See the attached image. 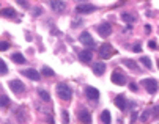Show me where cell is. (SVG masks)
<instances>
[{"instance_id": "6da1fadb", "label": "cell", "mask_w": 159, "mask_h": 124, "mask_svg": "<svg viewBox=\"0 0 159 124\" xmlns=\"http://www.w3.org/2000/svg\"><path fill=\"white\" fill-rule=\"evenodd\" d=\"M57 96L65 102H70L73 99V88L68 83H58L57 85Z\"/></svg>"}, {"instance_id": "7a4b0ae2", "label": "cell", "mask_w": 159, "mask_h": 124, "mask_svg": "<svg viewBox=\"0 0 159 124\" xmlns=\"http://www.w3.org/2000/svg\"><path fill=\"white\" fill-rule=\"evenodd\" d=\"M140 85H142L150 94H156L157 90H159V85H157L156 79H142Z\"/></svg>"}, {"instance_id": "3957f363", "label": "cell", "mask_w": 159, "mask_h": 124, "mask_svg": "<svg viewBox=\"0 0 159 124\" xmlns=\"http://www.w3.org/2000/svg\"><path fill=\"white\" fill-rule=\"evenodd\" d=\"M98 54H99V57H101L102 60H107V58H110L113 54H115V51H113V47H112L109 42H104V44L99 47Z\"/></svg>"}, {"instance_id": "277c9868", "label": "cell", "mask_w": 159, "mask_h": 124, "mask_svg": "<svg viewBox=\"0 0 159 124\" xmlns=\"http://www.w3.org/2000/svg\"><path fill=\"white\" fill-rule=\"evenodd\" d=\"M110 80H112V83H115V85H125V83H126V76H125L123 71L115 69V71L112 72Z\"/></svg>"}, {"instance_id": "5b68a950", "label": "cell", "mask_w": 159, "mask_h": 124, "mask_svg": "<svg viewBox=\"0 0 159 124\" xmlns=\"http://www.w3.org/2000/svg\"><path fill=\"white\" fill-rule=\"evenodd\" d=\"M10 88H11V91L14 93V94H22L25 91V85L22 83L20 80H17V79H14V80H10Z\"/></svg>"}, {"instance_id": "8992f818", "label": "cell", "mask_w": 159, "mask_h": 124, "mask_svg": "<svg viewBox=\"0 0 159 124\" xmlns=\"http://www.w3.org/2000/svg\"><path fill=\"white\" fill-rule=\"evenodd\" d=\"M85 96H87L88 101H92V102H98L99 101V91L95 86H87L85 88Z\"/></svg>"}, {"instance_id": "52a82bcc", "label": "cell", "mask_w": 159, "mask_h": 124, "mask_svg": "<svg viewBox=\"0 0 159 124\" xmlns=\"http://www.w3.org/2000/svg\"><path fill=\"white\" fill-rule=\"evenodd\" d=\"M93 11H96V7L92 3H79L76 7V13H79V14H90Z\"/></svg>"}, {"instance_id": "ba28073f", "label": "cell", "mask_w": 159, "mask_h": 124, "mask_svg": "<svg viewBox=\"0 0 159 124\" xmlns=\"http://www.w3.org/2000/svg\"><path fill=\"white\" fill-rule=\"evenodd\" d=\"M77 118L82 124H92V113H90L87 108H80L77 112Z\"/></svg>"}, {"instance_id": "9c48e42d", "label": "cell", "mask_w": 159, "mask_h": 124, "mask_svg": "<svg viewBox=\"0 0 159 124\" xmlns=\"http://www.w3.org/2000/svg\"><path fill=\"white\" fill-rule=\"evenodd\" d=\"M79 41H80V44H84V46H87V47H95V39L92 38V35H90L88 32H82L80 33V36H79Z\"/></svg>"}, {"instance_id": "30bf717a", "label": "cell", "mask_w": 159, "mask_h": 124, "mask_svg": "<svg viewBox=\"0 0 159 124\" xmlns=\"http://www.w3.org/2000/svg\"><path fill=\"white\" fill-rule=\"evenodd\" d=\"M51 8L55 11V13H65L66 11V3L63 0H51Z\"/></svg>"}, {"instance_id": "8fae6325", "label": "cell", "mask_w": 159, "mask_h": 124, "mask_svg": "<svg viewBox=\"0 0 159 124\" xmlns=\"http://www.w3.org/2000/svg\"><path fill=\"white\" fill-rule=\"evenodd\" d=\"M22 76L29 77V79H30V80H33V82H39V80H41L39 72H38V71H35V69H24V71H22Z\"/></svg>"}, {"instance_id": "7c38bea8", "label": "cell", "mask_w": 159, "mask_h": 124, "mask_svg": "<svg viewBox=\"0 0 159 124\" xmlns=\"http://www.w3.org/2000/svg\"><path fill=\"white\" fill-rule=\"evenodd\" d=\"M98 33H99V36L107 38L112 33V25H110V24H107V22L101 24V25H98Z\"/></svg>"}, {"instance_id": "4fadbf2b", "label": "cell", "mask_w": 159, "mask_h": 124, "mask_svg": "<svg viewBox=\"0 0 159 124\" xmlns=\"http://www.w3.org/2000/svg\"><path fill=\"white\" fill-rule=\"evenodd\" d=\"M92 58H93V52L90 51V49H84V51L79 52V60L82 63H90V61H92Z\"/></svg>"}, {"instance_id": "5bb4252c", "label": "cell", "mask_w": 159, "mask_h": 124, "mask_svg": "<svg viewBox=\"0 0 159 124\" xmlns=\"http://www.w3.org/2000/svg\"><path fill=\"white\" fill-rule=\"evenodd\" d=\"M92 69H93V72L96 74V76H102V74L106 72V63H102V61H96V63L92 64Z\"/></svg>"}, {"instance_id": "9a60e30c", "label": "cell", "mask_w": 159, "mask_h": 124, "mask_svg": "<svg viewBox=\"0 0 159 124\" xmlns=\"http://www.w3.org/2000/svg\"><path fill=\"white\" fill-rule=\"evenodd\" d=\"M0 16H2V17H7V19H14V17L17 16V13H16V10H14V8L7 7V8H3V10H2Z\"/></svg>"}, {"instance_id": "2e32d148", "label": "cell", "mask_w": 159, "mask_h": 124, "mask_svg": "<svg viewBox=\"0 0 159 124\" xmlns=\"http://www.w3.org/2000/svg\"><path fill=\"white\" fill-rule=\"evenodd\" d=\"M115 105H117L121 112H125V110L128 108V102H126L125 96H121V94H120V96H117V97H115Z\"/></svg>"}, {"instance_id": "e0dca14e", "label": "cell", "mask_w": 159, "mask_h": 124, "mask_svg": "<svg viewBox=\"0 0 159 124\" xmlns=\"http://www.w3.org/2000/svg\"><path fill=\"white\" fill-rule=\"evenodd\" d=\"M123 63H125V66H126V68H129V69H131V71H134V72H139V71H140V68L137 66V63H135L134 60H125Z\"/></svg>"}, {"instance_id": "ac0fdd59", "label": "cell", "mask_w": 159, "mask_h": 124, "mask_svg": "<svg viewBox=\"0 0 159 124\" xmlns=\"http://www.w3.org/2000/svg\"><path fill=\"white\" fill-rule=\"evenodd\" d=\"M135 19L137 17H135L132 13H121V20H125L126 24H134Z\"/></svg>"}, {"instance_id": "d6986e66", "label": "cell", "mask_w": 159, "mask_h": 124, "mask_svg": "<svg viewBox=\"0 0 159 124\" xmlns=\"http://www.w3.org/2000/svg\"><path fill=\"white\" fill-rule=\"evenodd\" d=\"M11 60H13L16 64H24V63H25V58H24V55H22V54H19V52L13 54V55H11Z\"/></svg>"}, {"instance_id": "ffe728a7", "label": "cell", "mask_w": 159, "mask_h": 124, "mask_svg": "<svg viewBox=\"0 0 159 124\" xmlns=\"http://www.w3.org/2000/svg\"><path fill=\"white\" fill-rule=\"evenodd\" d=\"M38 96L41 97V101H43V102H49V101H51L49 93H48L46 90H43V88H39V90H38Z\"/></svg>"}, {"instance_id": "44dd1931", "label": "cell", "mask_w": 159, "mask_h": 124, "mask_svg": "<svg viewBox=\"0 0 159 124\" xmlns=\"http://www.w3.org/2000/svg\"><path fill=\"white\" fill-rule=\"evenodd\" d=\"M110 121H112L110 112L109 110H102V113H101V122L102 124H110Z\"/></svg>"}, {"instance_id": "7402d4cb", "label": "cell", "mask_w": 159, "mask_h": 124, "mask_svg": "<svg viewBox=\"0 0 159 124\" xmlns=\"http://www.w3.org/2000/svg\"><path fill=\"white\" fill-rule=\"evenodd\" d=\"M41 74H43V76H46V77H54L55 76V72L49 66H43L41 68Z\"/></svg>"}, {"instance_id": "603a6c76", "label": "cell", "mask_w": 159, "mask_h": 124, "mask_svg": "<svg viewBox=\"0 0 159 124\" xmlns=\"http://www.w3.org/2000/svg\"><path fill=\"white\" fill-rule=\"evenodd\" d=\"M10 105V97L7 94H0V107H8Z\"/></svg>"}, {"instance_id": "cb8c5ba5", "label": "cell", "mask_w": 159, "mask_h": 124, "mask_svg": "<svg viewBox=\"0 0 159 124\" xmlns=\"http://www.w3.org/2000/svg\"><path fill=\"white\" fill-rule=\"evenodd\" d=\"M151 115H153L151 110H143V113L140 115V121H142V122H148L150 118H151Z\"/></svg>"}, {"instance_id": "d4e9b609", "label": "cell", "mask_w": 159, "mask_h": 124, "mask_svg": "<svg viewBox=\"0 0 159 124\" xmlns=\"http://www.w3.org/2000/svg\"><path fill=\"white\" fill-rule=\"evenodd\" d=\"M140 63H143V66H145L147 69H153V64H151V60H150L148 57H142V58H140Z\"/></svg>"}, {"instance_id": "484cf974", "label": "cell", "mask_w": 159, "mask_h": 124, "mask_svg": "<svg viewBox=\"0 0 159 124\" xmlns=\"http://www.w3.org/2000/svg\"><path fill=\"white\" fill-rule=\"evenodd\" d=\"M61 122L63 124H70V115H68V110H61Z\"/></svg>"}, {"instance_id": "4316f807", "label": "cell", "mask_w": 159, "mask_h": 124, "mask_svg": "<svg viewBox=\"0 0 159 124\" xmlns=\"http://www.w3.org/2000/svg\"><path fill=\"white\" fill-rule=\"evenodd\" d=\"M7 71H8V68H7L5 61H3V60H0V74H5Z\"/></svg>"}, {"instance_id": "83f0119b", "label": "cell", "mask_w": 159, "mask_h": 124, "mask_svg": "<svg viewBox=\"0 0 159 124\" xmlns=\"http://www.w3.org/2000/svg\"><path fill=\"white\" fill-rule=\"evenodd\" d=\"M41 13H43V8H41V7H35V8H33V16H35V17L41 16Z\"/></svg>"}, {"instance_id": "f1b7e54d", "label": "cell", "mask_w": 159, "mask_h": 124, "mask_svg": "<svg viewBox=\"0 0 159 124\" xmlns=\"http://www.w3.org/2000/svg\"><path fill=\"white\" fill-rule=\"evenodd\" d=\"M148 47L151 49V51H157V42L151 39V41H148Z\"/></svg>"}, {"instance_id": "f546056e", "label": "cell", "mask_w": 159, "mask_h": 124, "mask_svg": "<svg viewBox=\"0 0 159 124\" xmlns=\"http://www.w3.org/2000/svg\"><path fill=\"white\" fill-rule=\"evenodd\" d=\"M132 52H135V54H139V52H142V46L137 42V44H134L132 46Z\"/></svg>"}, {"instance_id": "4dcf8cb0", "label": "cell", "mask_w": 159, "mask_h": 124, "mask_svg": "<svg viewBox=\"0 0 159 124\" xmlns=\"http://www.w3.org/2000/svg\"><path fill=\"white\" fill-rule=\"evenodd\" d=\"M7 49H10V44L5 41H0V51H7Z\"/></svg>"}, {"instance_id": "1f68e13d", "label": "cell", "mask_w": 159, "mask_h": 124, "mask_svg": "<svg viewBox=\"0 0 159 124\" xmlns=\"http://www.w3.org/2000/svg\"><path fill=\"white\" fill-rule=\"evenodd\" d=\"M151 113H153L154 118H159V105H154L153 110H151Z\"/></svg>"}, {"instance_id": "d6a6232c", "label": "cell", "mask_w": 159, "mask_h": 124, "mask_svg": "<svg viewBox=\"0 0 159 124\" xmlns=\"http://www.w3.org/2000/svg\"><path fill=\"white\" fill-rule=\"evenodd\" d=\"M16 2H17V3L22 7V8H29V3L25 2V0H16Z\"/></svg>"}, {"instance_id": "836d02e7", "label": "cell", "mask_w": 159, "mask_h": 124, "mask_svg": "<svg viewBox=\"0 0 159 124\" xmlns=\"http://www.w3.org/2000/svg\"><path fill=\"white\" fill-rule=\"evenodd\" d=\"M129 88H131V91H134V93H137V91H139L137 85H135L134 82H131V83H129Z\"/></svg>"}, {"instance_id": "e575fe53", "label": "cell", "mask_w": 159, "mask_h": 124, "mask_svg": "<svg viewBox=\"0 0 159 124\" xmlns=\"http://www.w3.org/2000/svg\"><path fill=\"white\" fill-rule=\"evenodd\" d=\"M79 24H82V20H79V19H73V27H79Z\"/></svg>"}, {"instance_id": "d590c367", "label": "cell", "mask_w": 159, "mask_h": 124, "mask_svg": "<svg viewBox=\"0 0 159 124\" xmlns=\"http://www.w3.org/2000/svg\"><path fill=\"white\" fill-rule=\"evenodd\" d=\"M135 118H137V113H132V116H131V122H134Z\"/></svg>"}, {"instance_id": "8d00e7d4", "label": "cell", "mask_w": 159, "mask_h": 124, "mask_svg": "<svg viewBox=\"0 0 159 124\" xmlns=\"http://www.w3.org/2000/svg\"><path fill=\"white\" fill-rule=\"evenodd\" d=\"M145 32L150 33V32H151V27H150V25H145Z\"/></svg>"}, {"instance_id": "74e56055", "label": "cell", "mask_w": 159, "mask_h": 124, "mask_svg": "<svg viewBox=\"0 0 159 124\" xmlns=\"http://www.w3.org/2000/svg\"><path fill=\"white\" fill-rule=\"evenodd\" d=\"M157 66H159V63H157Z\"/></svg>"}]
</instances>
